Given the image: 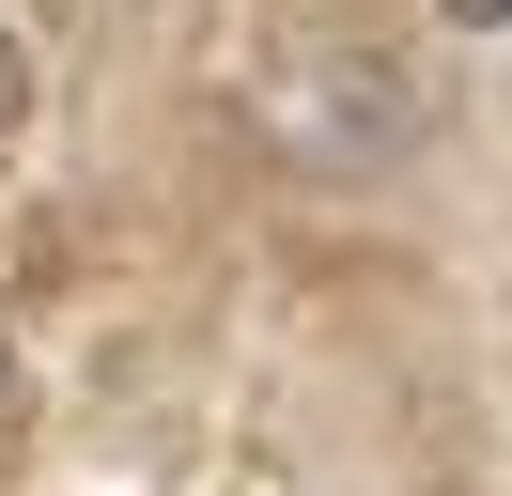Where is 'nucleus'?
<instances>
[{
	"mask_svg": "<svg viewBox=\"0 0 512 496\" xmlns=\"http://www.w3.org/2000/svg\"><path fill=\"white\" fill-rule=\"evenodd\" d=\"M264 124H280L295 171H388V155H419V124H435V93L404 78L388 47H295L280 78H264Z\"/></svg>",
	"mask_w": 512,
	"mask_h": 496,
	"instance_id": "f257e3e1",
	"label": "nucleus"
},
{
	"mask_svg": "<svg viewBox=\"0 0 512 496\" xmlns=\"http://www.w3.org/2000/svg\"><path fill=\"white\" fill-rule=\"evenodd\" d=\"M16 124H32V31L0 16V140H16Z\"/></svg>",
	"mask_w": 512,
	"mask_h": 496,
	"instance_id": "f03ea898",
	"label": "nucleus"
},
{
	"mask_svg": "<svg viewBox=\"0 0 512 496\" xmlns=\"http://www.w3.org/2000/svg\"><path fill=\"white\" fill-rule=\"evenodd\" d=\"M435 16H450V31H512V0H435Z\"/></svg>",
	"mask_w": 512,
	"mask_h": 496,
	"instance_id": "7ed1b4c3",
	"label": "nucleus"
}]
</instances>
